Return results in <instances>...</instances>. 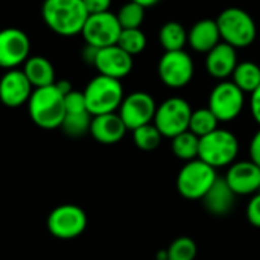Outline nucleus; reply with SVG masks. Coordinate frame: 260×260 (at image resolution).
Masks as SVG:
<instances>
[{
    "label": "nucleus",
    "instance_id": "36",
    "mask_svg": "<svg viewBox=\"0 0 260 260\" xmlns=\"http://www.w3.org/2000/svg\"><path fill=\"white\" fill-rule=\"evenodd\" d=\"M98 50H99V49L85 44V46H84V50H82V59H84L87 64H91V66H93V64H94V59H96V55H98Z\"/></svg>",
    "mask_w": 260,
    "mask_h": 260
},
{
    "label": "nucleus",
    "instance_id": "2",
    "mask_svg": "<svg viewBox=\"0 0 260 260\" xmlns=\"http://www.w3.org/2000/svg\"><path fill=\"white\" fill-rule=\"evenodd\" d=\"M27 111L30 120L41 129H56L61 126L66 114L64 94L55 84L34 88L27 101Z\"/></svg>",
    "mask_w": 260,
    "mask_h": 260
},
{
    "label": "nucleus",
    "instance_id": "6",
    "mask_svg": "<svg viewBox=\"0 0 260 260\" xmlns=\"http://www.w3.org/2000/svg\"><path fill=\"white\" fill-rule=\"evenodd\" d=\"M218 180L216 169L209 166L200 158L186 161L177 175V190L178 193L189 200L198 201L203 200L207 190Z\"/></svg>",
    "mask_w": 260,
    "mask_h": 260
},
{
    "label": "nucleus",
    "instance_id": "27",
    "mask_svg": "<svg viewBox=\"0 0 260 260\" xmlns=\"http://www.w3.org/2000/svg\"><path fill=\"white\" fill-rule=\"evenodd\" d=\"M161 139H163V136L160 134V131L155 128L154 123L139 126L133 131V140H134L136 146L145 152L155 151L160 146Z\"/></svg>",
    "mask_w": 260,
    "mask_h": 260
},
{
    "label": "nucleus",
    "instance_id": "29",
    "mask_svg": "<svg viewBox=\"0 0 260 260\" xmlns=\"http://www.w3.org/2000/svg\"><path fill=\"white\" fill-rule=\"evenodd\" d=\"M117 46L125 50L126 53H129L131 56L139 55L145 50L146 47V35L139 29H122L119 40H117Z\"/></svg>",
    "mask_w": 260,
    "mask_h": 260
},
{
    "label": "nucleus",
    "instance_id": "5",
    "mask_svg": "<svg viewBox=\"0 0 260 260\" xmlns=\"http://www.w3.org/2000/svg\"><path fill=\"white\" fill-rule=\"evenodd\" d=\"M221 40L235 49L250 46L257 35L253 17L241 8H227L216 18Z\"/></svg>",
    "mask_w": 260,
    "mask_h": 260
},
{
    "label": "nucleus",
    "instance_id": "20",
    "mask_svg": "<svg viewBox=\"0 0 260 260\" xmlns=\"http://www.w3.org/2000/svg\"><path fill=\"white\" fill-rule=\"evenodd\" d=\"M219 40L221 35L218 30L216 20H210V18L197 21L187 34V41L190 47L201 53L210 52L216 44H219Z\"/></svg>",
    "mask_w": 260,
    "mask_h": 260
},
{
    "label": "nucleus",
    "instance_id": "15",
    "mask_svg": "<svg viewBox=\"0 0 260 260\" xmlns=\"http://www.w3.org/2000/svg\"><path fill=\"white\" fill-rule=\"evenodd\" d=\"M93 66L98 69L99 75L120 81L122 78L131 73L134 61L129 53L122 50L117 44H114L110 47L99 49Z\"/></svg>",
    "mask_w": 260,
    "mask_h": 260
},
{
    "label": "nucleus",
    "instance_id": "35",
    "mask_svg": "<svg viewBox=\"0 0 260 260\" xmlns=\"http://www.w3.org/2000/svg\"><path fill=\"white\" fill-rule=\"evenodd\" d=\"M250 110H251L253 119L260 125V85L250 96Z\"/></svg>",
    "mask_w": 260,
    "mask_h": 260
},
{
    "label": "nucleus",
    "instance_id": "25",
    "mask_svg": "<svg viewBox=\"0 0 260 260\" xmlns=\"http://www.w3.org/2000/svg\"><path fill=\"white\" fill-rule=\"evenodd\" d=\"M91 114L88 111H78V113H66L61 129L64 131L66 136L72 139L82 137L90 131V123H91Z\"/></svg>",
    "mask_w": 260,
    "mask_h": 260
},
{
    "label": "nucleus",
    "instance_id": "18",
    "mask_svg": "<svg viewBox=\"0 0 260 260\" xmlns=\"http://www.w3.org/2000/svg\"><path fill=\"white\" fill-rule=\"evenodd\" d=\"M236 66H238L236 49L227 43H219L210 52H207L206 69L209 75L216 79H225L232 76Z\"/></svg>",
    "mask_w": 260,
    "mask_h": 260
},
{
    "label": "nucleus",
    "instance_id": "30",
    "mask_svg": "<svg viewBox=\"0 0 260 260\" xmlns=\"http://www.w3.org/2000/svg\"><path fill=\"white\" fill-rule=\"evenodd\" d=\"M116 17L122 29H139L145 20V8L134 2H128L119 9Z\"/></svg>",
    "mask_w": 260,
    "mask_h": 260
},
{
    "label": "nucleus",
    "instance_id": "32",
    "mask_svg": "<svg viewBox=\"0 0 260 260\" xmlns=\"http://www.w3.org/2000/svg\"><path fill=\"white\" fill-rule=\"evenodd\" d=\"M245 216L253 227L260 229V192L251 195L245 209Z\"/></svg>",
    "mask_w": 260,
    "mask_h": 260
},
{
    "label": "nucleus",
    "instance_id": "24",
    "mask_svg": "<svg viewBox=\"0 0 260 260\" xmlns=\"http://www.w3.org/2000/svg\"><path fill=\"white\" fill-rule=\"evenodd\" d=\"M158 38L166 52L183 50L187 43V32L178 21H168L161 26Z\"/></svg>",
    "mask_w": 260,
    "mask_h": 260
},
{
    "label": "nucleus",
    "instance_id": "33",
    "mask_svg": "<svg viewBox=\"0 0 260 260\" xmlns=\"http://www.w3.org/2000/svg\"><path fill=\"white\" fill-rule=\"evenodd\" d=\"M84 6L90 14H101V12H107L111 6V0H82Z\"/></svg>",
    "mask_w": 260,
    "mask_h": 260
},
{
    "label": "nucleus",
    "instance_id": "17",
    "mask_svg": "<svg viewBox=\"0 0 260 260\" xmlns=\"http://www.w3.org/2000/svg\"><path fill=\"white\" fill-rule=\"evenodd\" d=\"M126 131L128 129L122 122L120 116L117 113H108L93 116L88 133L96 142L102 145H114L125 137Z\"/></svg>",
    "mask_w": 260,
    "mask_h": 260
},
{
    "label": "nucleus",
    "instance_id": "7",
    "mask_svg": "<svg viewBox=\"0 0 260 260\" xmlns=\"http://www.w3.org/2000/svg\"><path fill=\"white\" fill-rule=\"evenodd\" d=\"M192 111L193 110L186 99L169 98L157 107L152 123L163 137L174 139L189 129Z\"/></svg>",
    "mask_w": 260,
    "mask_h": 260
},
{
    "label": "nucleus",
    "instance_id": "8",
    "mask_svg": "<svg viewBox=\"0 0 260 260\" xmlns=\"http://www.w3.org/2000/svg\"><path fill=\"white\" fill-rule=\"evenodd\" d=\"M87 213L75 204L55 207L47 216V230L61 241H70L81 236L87 229Z\"/></svg>",
    "mask_w": 260,
    "mask_h": 260
},
{
    "label": "nucleus",
    "instance_id": "16",
    "mask_svg": "<svg viewBox=\"0 0 260 260\" xmlns=\"http://www.w3.org/2000/svg\"><path fill=\"white\" fill-rule=\"evenodd\" d=\"M32 90L34 88L23 70H6V73L0 78V102L9 108H17L27 104Z\"/></svg>",
    "mask_w": 260,
    "mask_h": 260
},
{
    "label": "nucleus",
    "instance_id": "12",
    "mask_svg": "<svg viewBox=\"0 0 260 260\" xmlns=\"http://www.w3.org/2000/svg\"><path fill=\"white\" fill-rule=\"evenodd\" d=\"M157 104L154 98L146 91H134L123 98L117 114L125 123L126 129L134 131L139 126L152 123Z\"/></svg>",
    "mask_w": 260,
    "mask_h": 260
},
{
    "label": "nucleus",
    "instance_id": "22",
    "mask_svg": "<svg viewBox=\"0 0 260 260\" xmlns=\"http://www.w3.org/2000/svg\"><path fill=\"white\" fill-rule=\"evenodd\" d=\"M232 76H233V82L244 93L251 94L260 85V67L251 61L238 62Z\"/></svg>",
    "mask_w": 260,
    "mask_h": 260
},
{
    "label": "nucleus",
    "instance_id": "9",
    "mask_svg": "<svg viewBox=\"0 0 260 260\" xmlns=\"http://www.w3.org/2000/svg\"><path fill=\"white\" fill-rule=\"evenodd\" d=\"M244 105L245 93L233 81H222L212 90L207 108L219 122H232L242 113Z\"/></svg>",
    "mask_w": 260,
    "mask_h": 260
},
{
    "label": "nucleus",
    "instance_id": "28",
    "mask_svg": "<svg viewBox=\"0 0 260 260\" xmlns=\"http://www.w3.org/2000/svg\"><path fill=\"white\" fill-rule=\"evenodd\" d=\"M198 254V247L195 241L189 236H180L166 248L168 260H195Z\"/></svg>",
    "mask_w": 260,
    "mask_h": 260
},
{
    "label": "nucleus",
    "instance_id": "1",
    "mask_svg": "<svg viewBox=\"0 0 260 260\" xmlns=\"http://www.w3.org/2000/svg\"><path fill=\"white\" fill-rule=\"evenodd\" d=\"M41 17L52 32L61 37H73L82 32L88 12L82 0H44Z\"/></svg>",
    "mask_w": 260,
    "mask_h": 260
},
{
    "label": "nucleus",
    "instance_id": "14",
    "mask_svg": "<svg viewBox=\"0 0 260 260\" xmlns=\"http://www.w3.org/2000/svg\"><path fill=\"white\" fill-rule=\"evenodd\" d=\"M236 197H251L260 192V168L251 160H236L224 177Z\"/></svg>",
    "mask_w": 260,
    "mask_h": 260
},
{
    "label": "nucleus",
    "instance_id": "19",
    "mask_svg": "<svg viewBox=\"0 0 260 260\" xmlns=\"http://www.w3.org/2000/svg\"><path fill=\"white\" fill-rule=\"evenodd\" d=\"M204 203L206 210L213 216H227L236 203V195L229 187L224 178H219L213 183V186L207 190L204 198L201 200Z\"/></svg>",
    "mask_w": 260,
    "mask_h": 260
},
{
    "label": "nucleus",
    "instance_id": "23",
    "mask_svg": "<svg viewBox=\"0 0 260 260\" xmlns=\"http://www.w3.org/2000/svg\"><path fill=\"white\" fill-rule=\"evenodd\" d=\"M171 149L172 154L183 160V161H190L198 158V149H200V137H197L189 129L175 136L171 139Z\"/></svg>",
    "mask_w": 260,
    "mask_h": 260
},
{
    "label": "nucleus",
    "instance_id": "39",
    "mask_svg": "<svg viewBox=\"0 0 260 260\" xmlns=\"http://www.w3.org/2000/svg\"><path fill=\"white\" fill-rule=\"evenodd\" d=\"M155 260H157V259H155Z\"/></svg>",
    "mask_w": 260,
    "mask_h": 260
},
{
    "label": "nucleus",
    "instance_id": "21",
    "mask_svg": "<svg viewBox=\"0 0 260 260\" xmlns=\"http://www.w3.org/2000/svg\"><path fill=\"white\" fill-rule=\"evenodd\" d=\"M23 73L30 82L32 88H41L55 84V69L44 56H29L24 61Z\"/></svg>",
    "mask_w": 260,
    "mask_h": 260
},
{
    "label": "nucleus",
    "instance_id": "3",
    "mask_svg": "<svg viewBox=\"0 0 260 260\" xmlns=\"http://www.w3.org/2000/svg\"><path fill=\"white\" fill-rule=\"evenodd\" d=\"M82 93L85 107L91 116L116 113L125 98L120 81L104 75L93 78Z\"/></svg>",
    "mask_w": 260,
    "mask_h": 260
},
{
    "label": "nucleus",
    "instance_id": "34",
    "mask_svg": "<svg viewBox=\"0 0 260 260\" xmlns=\"http://www.w3.org/2000/svg\"><path fill=\"white\" fill-rule=\"evenodd\" d=\"M250 160L260 168V128L250 142Z\"/></svg>",
    "mask_w": 260,
    "mask_h": 260
},
{
    "label": "nucleus",
    "instance_id": "10",
    "mask_svg": "<svg viewBox=\"0 0 260 260\" xmlns=\"http://www.w3.org/2000/svg\"><path fill=\"white\" fill-rule=\"evenodd\" d=\"M122 27L117 21L116 14L110 11L101 14H90L81 35L84 37L85 44L96 49H104L117 44Z\"/></svg>",
    "mask_w": 260,
    "mask_h": 260
},
{
    "label": "nucleus",
    "instance_id": "4",
    "mask_svg": "<svg viewBox=\"0 0 260 260\" xmlns=\"http://www.w3.org/2000/svg\"><path fill=\"white\" fill-rule=\"evenodd\" d=\"M238 154L239 140L229 129L218 128L213 133L200 139L198 158L215 169L229 168L238 160Z\"/></svg>",
    "mask_w": 260,
    "mask_h": 260
},
{
    "label": "nucleus",
    "instance_id": "26",
    "mask_svg": "<svg viewBox=\"0 0 260 260\" xmlns=\"http://www.w3.org/2000/svg\"><path fill=\"white\" fill-rule=\"evenodd\" d=\"M218 125H219V120L209 108H198V110L192 111L190 122H189V131L201 139V137L213 133L215 129H218L219 128Z\"/></svg>",
    "mask_w": 260,
    "mask_h": 260
},
{
    "label": "nucleus",
    "instance_id": "38",
    "mask_svg": "<svg viewBox=\"0 0 260 260\" xmlns=\"http://www.w3.org/2000/svg\"><path fill=\"white\" fill-rule=\"evenodd\" d=\"M131 2H134V3H137V5H140L142 8H151V6H154V5H157L160 0H131Z\"/></svg>",
    "mask_w": 260,
    "mask_h": 260
},
{
    "label": "nucleus",
    "instance_id": "37",
    "mask_svg": "<svg viewBox=\"0 0 260 260\" xmlns=\"http://www.w3.org/2000/svg\"><path fill=\"white\" fill-rule=\"evenodd\" d=\"M55 85L58 87V90H59L64 96H66V94H69V93L73 90L69 81H58V82H55Z\"/></svg>",
    "mask_w": 260,
    "mask_h": 260
},
{
    "label": "nucleus",
    "instance_id": "13",
    "mask_svg": "<svg viewBox=\"0 0 260 260\" xmlns=\"http://www.w3.org/2000/svg\"><path fill=\"white\" fill-rule=\"evenodd\" d=\"M30 40L26 32L17 27L0 30V69L12 70L29 58Z\"/></svg>",
    "mask_w": 260,
    "mask_h": 260
},
{
    "label": "nucleus",
    "instance_id": "11",
    "mask_svg": "<svg viewBox=\"0 0 260 260\" xmlns=\"http://www.w3.org/2000/svg\"><path fill=\"white\" fill-rule=\"evenodd\" d=\"M195 73V66L189 53L184 50L165 52L158 61V76L169 88L186 87Z\"/></svg>",
    "mask_w": 260,
    "mask_h": 260
},
{
    "label": "nucleus",
    "instance_id": "31",
    "mask_svg": "<svg viewBox=\"0 0 260 260\" xmlns=\"http://www.w3.org/2000/svg\"><path fill=\"white\" fill-rule=\"evenodd\" d=\"M64 110L66 113H78V111H88L85 107V99L82 91L72 90L69 94L64 96Z\"/></svg>",
    "mask_w": 260,
    "mask_h": 260
}]
</instances>
